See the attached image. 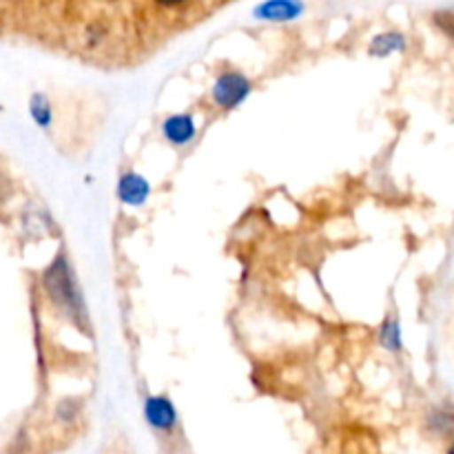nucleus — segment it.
Returning a JSON list of instances; mask_svg holds the SVG:
<instances>
[{"mask_svg":"<svg viewBox=\"0 0 454 454\" xmlns=\"http://www.w3.org/2000/svg\"><path fill=\"white\" fill-rule=\"evenodd\" d=\"M195 131H198V129H195L193 115L189 114L168 115V118L162 122V136L176 146L189 145V142L195 137Z\"/></svg>","mask_w":454,"mask_h":454,"instance_id":"obj_6","label":"nucleus"},{"mask_svg":"<svg viewBox=\"0 0 454 454\" xmlns=\"http://www.w3.org/2000/svg\"><path fill=\"white\" fill-rule=\"evenodd\" d=\"M450 452H454V443H452V446H450Z\"/></svg>","mask_w":454,"mask_h":454,"instance_id":"obj_13","label":"nucleus"},{"mask_svg":"<svg viewBox=\"0 0 454 454\" xmlns=\"http://www.w3.org/2000/svg\"><path fill=\"white\" fill-rule=\"evenodd\" d=\"M406 47H408L406 35L399 34V31H386V34L375 35V38L371 40L368 51H371L372 58H388L393 56V53L403 51Z\"/></svg>","mask_w":454,"mask_h":454,"instance_id":"obj_7","label":"nucleus"},{"mask_svg":"<svg viewBox=\"0 0 454 454\" xmlns=\"http://www.w3.org/2000/svg\"><path fill=\"white\" fill-rule=\"evenodd\" d=\"M145 417H146V424H149L151 428L160 430V433H168V430H171L177 421L176 408H173L171 399H167V397L146 399Z\"/></svg>","mask_w":454,"mask_h":454,"instance_id":"obj_4","label":"nucleus"},{"mask_svg":"<svg viewBox=\"0 0 454 454\" xmlns=\"http://www.w3.org/2000/svg\"><path fill=\"white\" fill-rule=\"evenodd\" d=\"M43 284L47 295L51 297L53 304L58 309L65 310L74 322L82 324L84 322V301L80 295V288L75 284L74 275H71L69 264H67L65 255H58L53 260V264L44 270Z\"/></svg>","mask_w":454,"mask_h":454,"instance_id":"obj_1","label":"nucleus"},{"mask_svg":"<svg viewBox=\"0 0 454 454\" xmlns=\"http://www.w3.org/2000/svg\"><path fill=\"white\" fill-rule=\"evenodd\" d=\"M428 428L434 434H442V437H452L454 434V415L446 411H437L428 417Z\"/></svg>","mask_w":454,"mask_h":454,"instance_id":"obj_8","label":"nucleus"},{"mask_svg":"<svg viewBox=\"0 0 454 454\" xmlns=\"http://www.w3.org/2000/svg\"><path fill=\"white\" fill-rule=\"evenodd\" d=\"M304 13L301 0H266L253 9V16L269 22H291Z\"/></svg>","mask_w":454,"mask_h":454,"instance_id":"obj_3","label":"nucleus"},{"mask_svg":"<svg viewBox=\"0 0 454 454\" xmlns=\"http://www.w3.org/2000/svg\"><path fill=\"white\" fill-rule=\"evenodd\" d=\"M251 89L253 84L247 75L239 74V71H224L213 82L211 98L220 109H235V106H239L247 100Z\"/></svg>","mask_w":454,"mask_h":454,"instance_id":"obj_2","label":"nucleus"},{"mask_svg":"<svg viewBox=\"0 0 454 454\" xmlns=\"http://www.w3.org/2000/svg\"><path fill=\"white\" fill-rule=\"evenodd\" d=\"M160 4H167V7H173V4H180L184 3V0H158Z\"/></svg>","mask_w":454,"mask_h":454,"instance_id":"obj_12","label":"nucleus"},{"mask_svg":"<svg viewBox=\"0 0 454 454\" xmlns=\"http://www.w3.org/2000/svg\"><path fill=\"white\" fill-rule=\"evenodd\" d=\"M31 115H34L35 122L40 124V127H49L51 124V106H49L47 98L44 96H34L31 98Z\"/></svg>","mask_w":454,"mask_h":454,"instance_id":"obj_10","label":"nucleus"},{"mask_svg":"<svg viewBox=\"0 0 454 454\" xmlns=\"http://www.w3.org/2000/svg\"><path fill=\"white\" fill-rule=\"evenodd\" d=\"M434 25L448 34L450 38H454V9H446V12H437L434 13Z\"/></svg>","mask_w":454,"mask_h":454,"instance_id":"obj_11","label":"nucleus"},{"mask_svg":"<svg viewBox=\"0 0 454 454\" xmlns=\"http://www.w3.org/2000/svg\"><path fill=\"white\" fill-rule=\"evenodd\" d=\"M151 184L137 173L129 171L120 177L118 182V198L120 202L129 204V207H142L149 200Z\"/></svg>","mask_w":454,"mask_h":454,"instance_id":"obj_5","label":"nucleus"},{"mask_svg":"<svg viewBox=\"0 0 454 454\" xmlns=\"http://www.w3.org/2000/svg\"><path fill=\"white\" fill-rule=\"evenodd\" d=\"M380 341L384 348L393 350V353H397L402 348V331H399V324L395 319L384 322V326L380 331Z\"/></svg>","mask_w":454,"mask_h":454,"instance_id":"obj_9","label":"nucleus"}]
</instances>
